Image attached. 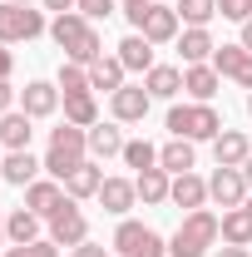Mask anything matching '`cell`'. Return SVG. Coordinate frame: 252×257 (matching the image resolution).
I'll return each instance as SVG.
<instances>
[{
    "label": "cell",
    "instance_id": "6da1fadb",
    "mask_svg": "<svg viewBox=\"0 0 252 257\" xmlns=\"http://www.w3.org/2000/svg\"><path fill=\"white\" fill-rule=\"evenodd\" d=\"M50 35H55V45H60L64 55L74 64H94L104 50H99V30L79 15V10H69V15H55L50 20Z\"/></svg>",
    "mask_w": 252,
    "mask_h": 257
},
{
    "label": "cell",
    "instance_id": "7a4b0ae2",
    "mask_svg": "<svg viewBox=\"0 0 252 257\" xmlns=\"http://www.w3.org/2000/svg\"><path fill=\"white\" fill-rule=\"evenodd\" d=\"M84 149H89V128L79 124H60L55 134H50V149H45V168L55 173V178H69L79 163H84Z\"/></svg>",
    "mask_w": 252,
    "mask_h": 257
},
{
    "label": "cell",
    "instance_id": "3957f363",
    "mask_svg": "<svg viewBox=\"0 0 252 257\" xmlns=\"http://www.w3.org/2000/svg\"><path fill=\"white\" fill-rule=\"evenodd\" d=\"M218 232H222L218 218L198 208V213H188V218L178 223V232L168 237V257H203L213 242H218Z\"/></svg>",
    "mask_w": 252,
    "mask_h": 257
},
{
    "label": "cell",
    "instance_id": "277c9868",
    "mask_svg": "<svg viewBox=\"0 0 252 257\" xmlns=\"http://www.w3.org/2000/svg\"><path fill=\"white\" fill-rule=\"evenodd\" d=\"M168 128L173 139H218L222 134V119L213 104H183V109H168Z\"/></svg>",
    "mask_w": 252,
    "mask_h": 257
},
{
    "label": "cell",
    "instance_id": "5b68a950",
    "mask_svg": "<svg viewBox=\"0 0 252 257\" xmlns=\"http://www.w3.org/2000/svg\"><path fill=\"white\" fill-rule=\"evenodd\" d=\"M50 242H60V247H79V242H89V218L79 213V203L64 193V203L50 213Z\"/></svg>",
    "mask_w": 252,
    "mask_h": 257
},
{
    "label": "cell",
    "instance_id": "8992f818",
    "mask_svg": "<svg viewBox=\"0 0 252 257\" xmlns=\"http://www.w3.org/2000/svg\"><path fill=\"white\" fill-rule=\"evenodd\" d=\"M45 35V15L30 10V5H0V45H20V40H35Z\"/></svg>",
    "mask_w": 252,
    "mask_h": 257
},
{
    "label": "cell",
    "instance_id": "52a82bcc",
    "mask_svg": "<svg viewBox=\"0 0 252 257\" xmlns=\"http://www.w3.org/2000/svg\"><path fill=\"white\" fill-rule=\"evenodd\" d=\"M114 247H119V257H163L168 252V242L158 237L154 227H144V223H119V232H114Z\"/></svg>",
    "mask_w": 252,
    "mask_h": 257
},
{
    "label": "cell",
    "instance_id": "ba28073f",
    "mask_svg": "<svg viewBox=\"0 0 252 257\" xmlns=\"http://www.w3.org/2000/svg\"><path fill=\"white\" fill-rule=\"evenodd\" d=\"M208 198H213L218 208H242V203H247V178H242V168H218V173L208 178Z\"/></svg>",
    "mask_w": 252,
    "mask_h": 257
},
{
    "label": "cell",
    "instance_id": "9c48e42d",
    "mask_svg": "<svg viewBox=\"0 0 252 257\" xmlns=\"http://www.w3.org/2000/svg\"><path fill=\"white\" fill-rule=\"evenodd\" d=\"M213 69L227 74V79H237L242 89H252V50L247 45H218L213 50Z\"/></svg>",
    "mask_w": 252,
    "mask_h": 257
},
{
    "label": "cell",
    "instance_id": "30bf717a",
    "mask_svg": "<svg viewBox=\"0 0 252 257\" xmlns=\"http://www.w3.org/2000/svg\"><path fill=\"white\" fill-rule=\"evenodd\" d=\"M139 35H144L149 45H168V40L178 35V10H173V5H154V0H149V10H144V25H139Z\"/></svg>",
    "mask_w": 252,
    "mask_h": 257
},
{
    "label": "cell",
    "instance_id": "8fae6325",
    "mask_svg": "<svg viewBox=\"0 0 252 257\" xmlns=\"http://www.w3.org/2000/svg\"><path fill=\"white\" fill-rule=\"evenodd\" d=\"M213 159H218V168H242L252 159V139L242 128H222L218 139H213Z\"/></svg>",
    "mask_w": 252,
    "mask_h": 257
},
{
    "label": "cell",
    "instance_id": "7c38bea8",
    "mask_svg": "<svg viewBox=\"0 0 252 257\" xmlns=\"http://www.w3.org/2000/svg\"><path fill=\"white\" fill-rule=\"evenodd\" d=\"M55 109H60V84L30 79V84H25V114H30V119H50Z\"/></svg>",
    "mask_w": 252,
    "mask_h": 257
},
{
    "label": "cell",
    "instance_id": "4fadbf2b",
    "mask_svg": "<svg viewBox=\"0 0 252 257\" xmlns=\"http://www.w3.org/2000/svg\"><path fill=\"white\" fill-rule=\"evenodd\" d=\"M99 203H104V213L124 218L129 208L139 203V188H134V178H104V188H99Z\"/></svg>",
    "mask_w": 252,
    "mask_h": 257
},
{
    "label": "cell",
    "instance_id": "5bb4252c",
    "mask_svg": "<svg viewBox=\"0 0 252 257\" xmlns=\"http://www.w3.org/2000/svg\"><path fill=\"white\" fill-rule=\"evenodd\" d=\"M149 99H154V94H149L144 84H139V89H134V84H124V89L114 94V119H119V124H144Z\"/></svg>",
    "mask_w": 252,
    "mask_h": 257
},
{
    "label": "cell",
    "instance_id": "9a60e30c",
    "mask_svg": "<svg viewBox=\"0 0 252 257\" xmlns=\"http://www.w3.org/2000/svg\"><path fill=\"white\" fill-rule=\"evenodd\" d=\"M99 188H104V168H99V163H89V159H84L69 178H64V193H69L74 203H79V198H99Z\"/></svg>",
    "mask_w": 252,
    "mask_h": 257
},
{
    "label": "cell",
    "instance_id": "2e32d148",
    "mask_svg": "<svg viewBox=\"0 0 252 257\" xmlns=\"http://www.w3.org/2000/svg\"><path fill=\"white\" fill-rule=\"evenodd\" d=\"M222 242L227 247H252V208L242 203V208H227L222 213Z\"/></svg>",
    "mask_w": 252,
    "mask_h": 257
},
{
    "label": "cell",
    "instance_id": "e0dca14e",
    "mask_svg": "<svg viewBox=\"0 0 252 257\" xmlns=\"http://www.w3.org/2000/svg\"><path fill=\"white\" fill-rule=\"evenodd\" d=\"M89 89H109V94H119V89H124V60H119V55H114V60L99 55V60L89 64Z\"/></svg>",
    "mask_w": 252,
    "mask_h": 257
},
{
    "label": "cell",
    "instance_id": "ac0fdd59",
    "mask_svg": "<svg viewBox=\"0 0 252 257\" xmlns=\"http://www.w3.org/2000/svg\"><path fill=\"white\" fill-rule=\"evenodd\" d=\"M168 198H173L178 208H193V213H198V208L208 203V183H203L198 173H178V178H173V188H168Z\"/></svg>",
    "mask_w": 252,
    "mask_h": 257
},
{
    "label": "cell",
    "instance_id": "d6986e66",
    "mask_svg": "<svg viewBox=\"0 0 252 257\" xmlns=\"http://www.w3.org/2000/svg\"><path fill=\"white\" fill-rule=\"evenodd\" d=\"M60 203H64V188H60V183H45V178H35L30 188H25V208H30V213H40V218H50Z\"/></svg>",
    "mask_w": 252,
    "mask_h": 257
},
{
    "label": "cell",
    "instance_id": "ffe728a7",
    "mask_svg": "<svg viewBox=\"0 0 252 257\" xmlns=\"http://www.w3.org/2000/svg\"><path fill=\"white\" fill-rule=\"evenodd\" d=\"M134 188L144 203H168V188H173V173L168 168H144L139 178H134Z\"/></svg>",
    "mask_w": 252,
    "mask_h": 257
},
{
    "label": "cell",
    "instance_id": "44dd1931",
    "mask_svg": "<svg viewBox=\"0 0 252 257\" xmlns=\"http://www.w3.org/2000/svg\"><path fill=\"white\" fill-rule=\"evenodd\" d=\"M5 237H10L15 247H25V242H40V213H30V208H15V213L5 218Z\"/></svg>",
    "mask_w": 252,
    "mask_h": 257
},
{
    "label": "cell",
    "instance_id": "7402d4cb",
    "mask_svg": "<svg viewBox=\"0 0 252 257\" xmlns=\"http://www.w3.org/2000/svg\"><path fill=\"white\" fill-rule=\"evenodd\" d=\"M30 114H25V109H20V114H5V119H0V144H5V149H10V154H20V149H30Z\"/></svg>",
    "mask_w": 252,
    "mask_h": 257
},
{
    "label": "cell",
    "instance_id": "603a6c76",
    "mask_svg": "<svg viewBox=\"0 0 252 257\" xmlns=\"http://www.w3.org/2000/svg\"><path fill=\"white\" fill-rule=\"evenodd\" d=\"M183 89H188L198 104H208V99L218 94V69H213V64H188V74H183Z\"/></svg>",
    "mask_w": 252,
    "mask_h": 257
},
{
    "label": "cell",
    "instance_id": "cb8c5ba5",
    "mask_svg": "<svg viewBox=\"0 0 252 257\" xmlns=\"http://www.w3.org/2000/svg\"><path fill=\"white\" fill-rule=\"evenodd\" d=\"M40 168H45V163H35V159H30V149H20V154H10V159L0 163V178H5V183H20V188H30Z\"/></svg>",
    "mask_w": 252,
    "mask_h": 257
},
{
    "label": "cell",
    "instance_id": "d4e9b609",
    "mask_svg": "<svg viewBox=\"0 0 252 257\" xmlns=\"http://www.w3.org/2000/svg\"><path fill=\"white\" fill-rule=\"evenodd\" d=\"M64 124H79V128L99 124V104H94L89 89H84V94H64Z\"/></svg>",
    "mask_w": 252,
    "mask_h": 257
},
{
    "label": "cell",
    "instance_id": "484cf974",
    "mask_svg": "<svg viewBox=\"0 0 252 257\" xmlns=\"http://www.w3.org/2000/svg\"><path fill=\"white\" fill-rule=\"evenodd\" d=\"M119 60H124V69H154V45L144 40V35L134 30V35H124V45H119Z\"/></svg>",
    "mask_w": 252,
    "mask_h": 257
},
{
    "label": "cell",
    "instance_id": "4316f807",
    "mask_svg": "<svg viewBox=\"0 0 252 257\" xmlns=\"http://www.w3.org/2000/svg\"><path fill=\"white\" fill-rule=\"evenodd\" d=\"M144 89H149L154 99H173L178 89H183V74H178L173 64H154V69H149V79H144Z\"/></svg>",
    "mask_w": 252,
    "mask_h": 257
},
{
    "label": "cell",
    "instance_id": "83f0119b",
    "mask_svg": "<svg viewBox=\"0 0 252 257\" xmlns=\"http://www.w3.org/2000/svg\"><path fill=\"white\" fill-rule=\"evenodd\" d=\"M158 168H168L173 178H178V173H193V144H188V139L163 144V149H158Z\"/></svg>",
    "mask_w": 252,
    "mask_h": 257
},
{
    "label": "cell",
    "instance_id": "f1b7e54d",
    "mask_svg": "<svg viewBox=\"0 0 252 257\" xmlns=\"http://www.w3.org/2000/svg\"><path fill=\"white\" fill-rule=\"evenodd\" d=\"M89 154H94V159L124 154V134H119L114 124H94V128H89Z\"/></svg>",
    "mask_w": 252,
    "mask_h": 257
},
{
    "label": "cell",
    "instance_id": "f546056e",
    "mask_svg": "<svg viewBox=\"0 0 252 257\" xmlns=\"http://www.w3.org/2000/svg\"><path fill=\"white\" fill-rule=\"evenodd\" d=\"M178 50H183V60L188 64H203V60H213V35L208 30H183V40H178Z\"/></svg>",
    "mask_w": 252,
    "mask_h": 257
},
{
    "label": "cell",
    "instance_id": "4dcf8cb0",
    "mask_svg": "<svg viewBox=\"0 0 252 257\" xmlns=\"http://www.w3.org/2000/svg\"><path fill=\"white\" fill-rule=\"evenodd\" d=\"M173 10L188 20V30H208V20L218 15V0H178Z\"/></svg>",
    "mask_w": 252,
    "mask_h": 257
},
{
    "label": "cell",
    "instance_id": "1f68e13d",
    "mask_svg": "<svg viewBox=\"0 0 252 257\" xmlns=\"http://www.w3.org/2000/svg\"><path fill=\"white\" fill-rule=\"evenodd\" d=\"M124 163L134 168V173H144V168H158V149L149 144V139H134V144H124Z\"/></svg>",
    "mask_w": 252,
    "mask_h": 257
},
{
    "label": "cell",
    "instance_id": "d6a6232c",
    "mask_svg": "<svg viewBox=\"0 0 252 257\" xmlns=\"http://www.w3.org/2000/svg\"><path fill=\"white\" fill-rule=\"evenodd\" d=\"M60 89L64 94H84V89H89V64H60Z\"/></svg>",
    "mask_w": 252,
    "mask_h": 257
},
{
    "label": "cell",
    "instance_id": "836d02e7",
    "mask_svg": "<svg viewBox=\"0 0 252 257\" xmlns=\"http://www.w3.org/2000/svg\"><path fill=\"white\" fill-rule=\"evenodd\" d=\"M218 15H222V20L247 25V20H252V0H218Z\"/></svg>",
    "mask_w": 252,
    "mask_h": 257
},
{
    "label": "cell",
    "instance_id": "e575fe53",
    "mask_svg": "<svg viewBox=\"0 0 252 257\" xmlns=\"http://www.w3.org/2000/svg\"><path fill=\"white\" fill-rule=\"evenodd\" d=\"M74 10H79V15L94 25V20H109V15H114V0H79Z\"/></svg>",
    "mask_w": 252,
    "mask_h": 257
},
{
    "label": "cell",
    "instance_id": "d590c367",
    "mask_svg": "<svg viewBox=\"0 0 252 257\" xmlns=\"http://www.w3.org/2000/svg\"><path fill=\"white\" fill-rule=\"evenodd\" d=\"M5 257H60V242H25V247H10Z\"/></svg>",
    "mask_w": 252,
    "mask_h": 257
},
{
    "label": "cell",
    "instance_id": "8d00e7d4",
    "mask_svg": "<svg viewBox=\"0 0 252 257\" xmlns=\"http://www.w3.org/2000/svg\"><path fill=\"white\" fill-rule=\"evenodd\" d=\"M69 252L74 257H104V247H99V242H79V247H69Z\"/></svg>",
    "mask_w": 252,
    "mask_h": 257
},
{
    "label": "cell",
    "instance_id": "74e56055",
    "mask_svg": "<svg viewBox=\"0 0 252 257\" xmlns=\"http://www.w3.org/2000/svg\"><path fill=\"white\" fill-rule=\"evenodd\" d=\"M74 5H79V0H45V10H55V15H69Z\"/></svg>",
    "mask_w": 252,
    "mask_h": 257
},
{
    "label": "cell",
    "instance_id": "f35d334b",
    "mask_svg": "<svg viewBox=\"0 0 252 257\" xmlns=\"http://www.w3.org/2000/svg\"><path fill=\"white\" fill-rule=\"evenodd\" d=\"M10 69H15V55H10V50H0V79H10Z\"/></svg>",
    "mask_w": 252,
    "mask_h": 257
},
{
    "label": "cell",
    "instance_id": "ab89813d",
    "mask_svg": "<svg viewBox=\"0 0 252 257\" xmlns=\"http://www.w3.org/2000/svg\"><path fill=\"white\" fill-rule=\"evenodd\" d=\"M10 99H15V89H10V79H0V114L10 109Z\"/></svg>",
    "mask_w": 252,
    "mask_h": 257
},
{
    "label": "cell",
    "instance_id": "60d3db41",
    "mask_svg": "<svg viewBox=\"0 0 252 257\" xmlns=\"http://www.w3.org/2000/svg\"><path fill=\"white\" fill-rule=\"evenodd\" d=\"M218 257H252V252H247V247H222Z\"/></svg>",
    "mask_w": 252,
    "mask_h": 257
},
{
    "label": "cell",
    "instance_id": "b9f144b4",
    "mask_svg": "<svg viewBox=\"0 0 252 257\" xmlns=\"http://www.w3.org/2000/svg\"><path fill=\"white\" fill-rule=\"evenodd\" d=\"M242 45H247V50H252V20H247V25H242Z\"/></svg>",
    "mask_w": 252,
    "mask_h": 257
},
{
    "label": "cell",
    "instance_id": "7bdbcfd3",
    "mask_svg": "<svg viewBox=\"0 0 252 257\" xmlns=\"http://www.w3.org/2000/svg\"><path fill=\"white\" fill-rule=\"evenodd\" d=\"M242 178H247V188H252V159H247V163H242Z\"/></svg>",
    "mask_w": 252,
    "mask_h": 257
},
{
    "label": "cell",
    "instance_id": "ee69618b",
    "mask_svg": "<svg viewBox=\"0 0 252 257\" xmlns=\"http://www.w3.org/2000/svg\"><path fill=\"white\" fill-rule=\"evenodd\" d=\"M124 5H149V0H124Z\"/></svg>",
    "mask_w": 252,
    "mask_h": 257
},
{
    "label": "cell",
    "instance_id": "f6af8a7d",
    "mask_svg": "<svg viewBox=\"0 0 252 257\" xmlns=\"http://www.w3.org/2000/svg\"><path fill=\"white\" fill-rule=\"evenodd\" d=\"M10 5H30V0H10Z\"/></svg>",
    "mask_w": 252,
    "mask_h": 257
},
{
    "label": "cell",
    "instance_id": "bcb514c9",
    "mask_svg": "<svg viewBox=\"0 0 252 257\" xmlns=\"http://www.w3.org/2000/svg\"><path fill=\"white\" fill-rule=\"evenodd\" d=\"M0 237H5V218H0Z\"/></svg>",
    "mask_w": 252,
    "mask_h": 257
},
{
    "label": "cell",
    "instance_id": "7dc6e473",
    "mask_svg": "<svg viewBox=\"0 0 252 257\" xmlns=\"http://www.w3.org/2000/svg\"><path fill=\"white\" fill-rule=\"evenodd\" d=\"M247 114H252V94H247Z\"/></svg>",
    "mask_w": 252,
    "mask_h": 257
},
{
    "label": "cell",
    "instance_id": "c3c4849f",
    "mask_svg": "<svg viewBox=\"0 0 252 257\" xmlns=\"http://www.w3.org/2000/svg\"><path fill=\"white\" fill-rule=\"evenodd\" d=\"M247 208H252V198H247Z\"/></svg>",
    "mask_w": 252,
    "mask_h": 257
}]
</instances>
